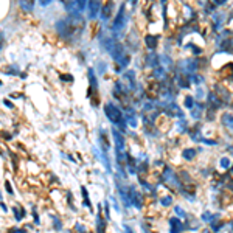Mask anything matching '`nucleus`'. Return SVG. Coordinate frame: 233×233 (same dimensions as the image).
<instances>
[{
	"mask_svg": "<svg viewBox=\"0 0 233 233\" xmlns=\"http://www.w3.org/2000/svg\"><path fill=\"white\" fill-rule=\"evenodd\" d=\"M104 113H106V116H107L112 123L123 126V113H121V110L116 107V106H113L112 103H107V104L104 106Z\"/></svg>",
	"mask_w": 233,
	"mask_h": 233,
	"instance_id": "nucleus-1",
	"label": "nucleus"
},
{
	"mask_svg": "<svg viewBox=\"0 0 233 233\" xmlns=\"http://www.w3.org/2000/svg\"><path fill=\"white\" fill-rule=\"evenodd\" d=\"M104 47H106V50L112 55V58L115 59V61H120V59H123L126 55L123 53V47L116 42V41H113V39H106L104 41Z\"/></svg>",
	"mask_w": 233,
	"mask_h": 233,
	"instance_id": "nucleus-2",
	"label": "nucleus"
},
{
	"mask_svg": "<svg viewBox=\"0 0 233 233\" xmlns=\"http://www.w3.org/2000/svg\"><path fill=\"white\" fill-rule=\"evenodd\" d=\"M86 0H67V11L72 16H79L82 13V10L86 8Z\"/></svg>",
	"mask_w": 233,
	"mask_h": 233,
	"instance_id": "nucleus-3",
	"label": "nucleus"
},
{
	"mask_svg": "<svg viewBox=\"0 0 233 233\" xmlns=\"http://www.w3.org/2000/svg\"><path fill=\"white\" fill-rule=\"evenodd\" d=\"M125 22H126V17H125V7H121V8H120V14L116 16V19H115L113 25H112V30H113L115 33H120V31L125 28Z\"/></svg>",
	"mask_w": 233,
	"mask_h": 233,
	"instance_id": "nucleus-4",
	"label": "nucleus"
},
{
	"mask_svg": "<svg viewBox=\"0 0 233 233\" xmlns=\"http://www.w3.org/2000/svg\"><path fill=\"white\" fill-rule=\"evenodd\" d=\"M99 8H101V0H89V5H87L89 17H90V19H95V17L98 16Z\"/></svg>",
	"mask_w": 233,
	"mask_h": 233,
	"instance_id": "nucleus-5",
	"label": "nucleus"
},
{
	"mask_svg": "<svg viewBox=\"0 0 233 233\" xmlns=\"http://www.w3.org/2000/svg\"><path fill=\"white\" fill-rule=\"evenodd\" d=\"M169 225H171V233H180L183 230V225H182L180 219H177V218H171Z\"/></svg>",
	"mask_w": 233,
	"mask_h": 233,
	"instance_id": "nucleus-6",
	"label": "nucleus"
},
{
	"mask_svg": "<svg viewBox=\"0 0 233 233\" xmlns=\"http://www.w3.org/2000/svg\"><path fill=\"white\" fill-rule=\"evenodd\" d=\"M132 204L137 207V208H142L143 207V197L138 191H132Z\"/></svg>",
	"mask_w": 233,
	"mask_h": 233,
	"instance_id": "nucleus-7",
	"label": "nucleus"
},
{
	"mask_svg": "<svg viewBox=\"0 0 233 233\" xmlns=\"http://www.w3.org/2000/svg\"><path fill=\"white\" fill-rule=\"evenodd\" d=\"M19 5L24 11H31L33 10V0H19Z\"/></svg>",
	"mask_w": 233,
	"mask_h": 233,
	"instance_id": "nucleus-8",
	"label": "nucleus"
},
{
	"mask_svg": "<svg viewBox=\"0 0 233 233\" xmlns=\"http://www.w3.org/2000/svg\"><path fill=\"white\" fill-rule=\"evenodd\" d=\"M222 123H224L227 128L233 129V115H230V113H225V115L222 116Z\"/></svg>",
	"mask_w": 233,
	"mask_h": 233,
	"instance_id": "nucleus-9",
	"label": "nucleus"
},
{
	"mask_svg": "<svg viewBox=\"0 0 233 233\" xmlns=\"http://www.w3.org/2000/svg\"><path fill=\"white\" fill-rule=\"evenodd\" d=\"M145 41H146V45H148L149 48H154V47L157 45V37H154V36H146Z\"/></svg>",
	"mask_w": 233,
	"mask_h": 233,
	"instance_id": "nucleus-10",
	"label": "nucleus"
},
{
	"mask_svg": "<svg viewBox=\"0 0 233 233\" xmlns=\"http://www.w3.org/2000/svg\"><path fill=\"white\" fill-rule=\"evenodd\" d=\"M110 11H112V3L109 2V3H107V7H104V8H103V19H109Z\"/></svg>",
	"mask_w": 233,
	"mask_h": 233,
	"instance_id": "nucleus-11",
	"label": "nucleus"
},
{
	"mask_svg": "<svg viewBox=\"0 0 233 233\" xmlns=\"http://www.w3.org/2000/svg\"><path fill=\"white\" fill-rule=\"evenodd\" d=\"M194 154H196V151H194V149H185L182 156H183V159H187V160H191V159L194 157Z\"/></svg>",
	"mask_w": 233,
	"mask_h": 233,
	"instance_id": "nucleus-12",
	"label": "nucleus"
},
{
	"mask_svg": "<svg viewBox=\"0 0 233 233\" xmlns=\"http://www.w3.org/2000/svg\"><path fill=\"white\" fill-rule=\"evenodd\" d=\"M162 204H163L165 207L171 205V204H173V197H171V196H165V197L162 199Z\"/></svg>",
	"mask_w": 233,
	"mask_h": 233,
	"instance_id": "nucleus-13",
	"label": "nucleus"
},
{
	"mask_svg": "<svg viewBox=\"0 0 233 233\" xmlns=\"http://www.w3.org/2000/svg\"><path fill=\"white\" fill-rule=\"evenodd\" d=\"M221 166H222V168H228V166H230V160H228L227 157L221 159Z\"/></svg>",
	"mask_w": 233,
	"mask_h": 233,
	"instance_id": "nucleus-14",
	"label": "nucleus"
},
{
	"mask_svg": "<svg viewBox=\"0 0 233 233\" xmlns=\"http://www.w3.org/2000/svg\"><path fill=\"white\" fill-rule=\"evenodd\" d=\"M185 106L187 107H193L194 104H193V98L191 96H187V99H185Z\"/></svg>",
	"mask_w": 233,
	"mask_h": 233,
	"instance_id": "nucleus-15",
	"label": "nucleus"
},
{
	"mask_svg": "<svg viewBox=\"0 0 233 233\" xmlns=\"http://www.w3.org/2000/svg\"><path fill=\"white\" fill-rule=\"evenodd\" d=\"M187 64H188V61H185ZM190 65H196V62H193V61H190ZM196 70V67H188L187 68V72H194Z\"/></svg>",
	"mask_w": 233,
	"mask_h": 233,
	"instance_id": "nucleus-16",
	"label": "nucleus"
},
{
	"mask_svg": "<svg viewBox=\"0 0 233 233\" xmlns=\"http://www.w3.org/2000/svg\"><path fill=\"white\" fill-rule=\"evenodd\" d=\"M210 219H211L210 213H205V214H204V221H210Z\"/></svg>",
	"mask_w": 233,
	"mask_h": 233,
	"instance_id": "nucleus-17",
	"label": "nucleus"
},
{
	"mask_svg": "<svg viewBox=\"0 0 233 233\" xmlns=\"http://www.w3.org/2000/svg\"><path fill=\"white\" fill-rule=\"evenodd\" d=\"M5 188H7V190H8V193H13V191H11V185H10V183H8V182H7V183H5Z\"/></svg>",
	"mask_w": 233,
	"mask_h": 233,
	"instance_id": "nucleus-18",
	"label": "nucleus"
},
{
	"mask_svg": "<svg viewBox=\"0 0 233 233\" xmlns=\"http://www.w3.org/2000/svg\"><path fill=\"white\" fill-rule=\"evenodd\" d=\"M50 2H51V0H41V3H42L44 7H45V5H48Z\"/></svg>",
	"mask_w": 233,
	"mask_h": 233,
	"instance_id": "nucleus-19",
	"label": "nucleus"
},
{
	"mask_svg": "<svg viewBox=\"0 0 233 233\" xmlns=\"http://www.w3.org/2000/svg\"><path fill=\"white\" fill-rule=\"evenodd\" d=\"M218 3H224V2H227V0H216Z\"/></svg>",
	"mask_w": 233,
	"mask_h": 233,
	"instance_id": "nucleus-20",
	"label": "nucleus"
},
{
	"mask_svg": "<svg viewBox=\"0 0 233 233\" xmlns=\"http://www.w3.org/2000/svg\"><path fill=\"white\" fill-rule=\"evenodd\" d=\"M231 174H233V168H231Z\"/></svg>",
	"mask_w": 233,
	"mask_h": 233,
	"instance_id": "nucleus-21",
	"label": "nucleus"
},
{
	"mask_svg": "<svg viewBox=\"0 0 233 233\" xmlns=\"http://www.w3.org/2000/svg\"><path fill=\"white\" fill-rule=\"evenodd\" d=\"M146 233H151V231H148V230H146Z\"/></svg>",
	"mask_w": 233,
	"mask_h": 233,
	"instance_id": "nucleus-22",
	"label": "nucleus"
},
{
	"mask_svg": "<svg viewBox=\"0 0 233 233\" xmlns=\"http://www.w3.org/2000/svg\"><path fill=\"white\" fill-rule=\"evenodd\" d=\"M162 2H166V0H162Z\"/></svg>",
	"mask_w": 233,
	"mask_h": 233,
	"instance_id": "nucleus-23",
	"label": "nucleus"
},
{
	"mask_svg": "<svg viewBox=\"0 0 233 233\" xmlns=\"http://www.w3.org/2000/svg\"><path fill=\"white\" fill-rule=\"evenodd\" d=\"M132 2H135V0H132Z\"/></svg>",
	"mask_w": 233,
	"mask_h": 233,
	"instance_id": "nucleus-24",
	"label": "nucleus"
}]
</instances>
